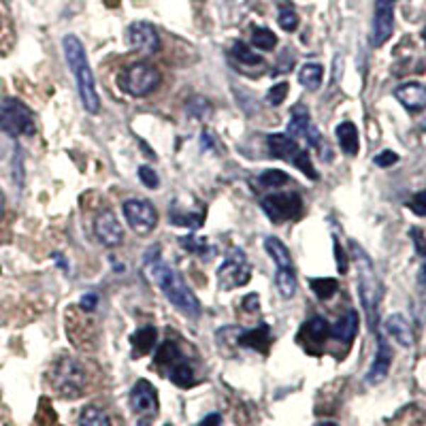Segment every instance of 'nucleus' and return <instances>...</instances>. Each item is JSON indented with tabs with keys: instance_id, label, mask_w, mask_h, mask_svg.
Listing matches in <instances>:
<instances>
[{
	"instance_id": "31",
	"label": "nucleus",
	"mask_w": 426,
	"mask_h": 426,
	"mask_svg": "<svg viewBox=\"0 0 426 426\" xmlns=\"http://www.w3.org/2000/svg\"><path fill=\"white\" fill-rule=\"evenodd\" d=\"M311 284V290H313V294L318 296V298H322V301H328L335 292H337V281L335 279H330V277H322V279H311L309 281Z\"/></svg>"
},
{
	"instance_id": "14",
	"label": "nucleus",
	"mask_w": 426,
	"mask_h": 426,
	"mask_svg": "<svg viewBox=\"0 0 426 426\" xmlns=\"http://www.w3.org/2000/svg\"><path fill=\"white\" fill-rule=\"evenodd\" d=\"M126 41L135 52L141 54H156L160 50V37L154 26L145 22H135L126 30Z\"/></svg>"
},
{
	"instance_id": "9",
	"label": "nucleus",
	"mask_w": 426,
	"mask_h": 426,
	"mask_svg": "<svg viewBox=\"0 0 426 426\" xmlns=\"http://www.w3.org/2000/svg\"><path fill=\"white\" fill-rule=\"evenodd\" d=\"M52 383L58 390V394L67 398L79 396L86 386V371L75 358L62 356L52 369Z\"/></svg>"
},
{
	"instance_id": "10",
	"label": "nucleus",
	"mask_w": 426,
	"mask_h": 426,
	"mask_svg": "<svg viewBox=\"0 0 426 426\" xmlns=\"http://www.w3.org/2000/svg\"><path fill=\"white\" fill-rule=\"evenodd\" d=\"M250 277H252V269H250V262H247L243 250H239V247L230 250V254L218 269V281H220L222 290L241 288L250 281Z\"/></svg>"
},
{
	"instance_id": "4",
	"label": "nucleus",
	"mask_w": 426,
	"mask_h": 426,
	"mask_svg": "<svg viewBox=\"0 0 426 426\" xmlns=\"http://www.w3.org/2000/svg\"><path fill=\"white\" fill-rule=\"evenodd\" d=\"M156 366L162 375H167L179 388H192L196 377L190 362L184 358L179 345L175 341H164L156 352Z\"/></svg>"
},
{
	"instance_id": "18",
	"label": "nucleus",
	"mask_w": 426,
	"mask_h": 426,
	"mask_svg": "<svg viewBox=\"0 0 426 426\" xmlns=\"http://www.w3.org/2000/svg\"><path fill=\"white\" fill-rule=\"evenodd\" d=\"M130 407L137 413H156L158 411V392L147 379H139L130 390Z\"/></svg>"
},
{
	"instance_id": "12",
	"label": "nucleus",
	"mask_w": 426,
	"mask_h": 426,
	"mask_svg": "<svg viewBox=\"0 0 426 426\" xmlns=\"http://www.w3.org/2000/svg\"><path fill=\"white\" fill-rule=\"evenodd\" d=\"M122 209H124L128 226L137 235H150L156 228V224H158V211H156V207L150 201L128 198Z\"/></svg>"
},
{
	"instance_id": "25",
	"label": "nucleus",
	"mask_w": 426,
	"mask_h": 426,
	"mask_svg": "<svg viewBox=\"0 0 426 426\" xmlns=\"http://www.w3.org/2000/svg\"><path fill=\"white\" fill-rule=\"evenodd\" d=\"M156 341H158V330H156L154 326H143V328H139V330L130 337V345H133L135 358H141V356H145L147 352H152L154 345H156Z\"/></svg>"
},
{
	"instance_id": "37",
	"label": "nucleus",
	"mask_w": 426,
	"mask_h": 426,
	"mask_svg": "<svg viewBox=\"0 0 426 426\" xmlns=\"http://www.w3.org/2000/svg\"><path fill=\"white\" fill-rule=\"evenodd\" d=\"M139 179H141V181H143V186H145V188H150V190H156V188L160 186L158 173H156L152 167H141V169H139Z\"/></svg>"
},
{
	"instance_id": "38",
	"label": "nucleus",
	"mask_w": 426,
	"mask_h": 426,
	"mask_svg": "<svg viewBox=\"0 0 426 426\" xmlns=\"http://www.w3.org/2000/svg\"><path fill=\"white\" fill-rule=\"evenodd\" d=\"M409 209L420 215V218H426V190L417 192L411 201H409Z\"/></svg>"
},
{
	"instance_id": "35",
	"label": "nucleus",
	"mask_w": 426,
	"mask_h": 426,
	"mask_svg": "<svg viewBox=\"0 0 426 426\" xmlns=\"http://www.w3.org/2000/svg\"><path fill=\"white\" fill-rule=\"evenodd\" d=\"M288 90H290L288 82H279V84H275V86L269 90V94H267V101H269V105H273V107L281 105V103H284V99H286V94H288Z\"/></svg>"
},
{
	"instance_id": "34",
	"label": "nucleus",
	"mask_w": 426,
	"mask_h": 426,
	"mask_svg": "<svg viewBox=\"0 0 426 426\" xmlns=\"http://www.w3.org/2000/svg\"><path fill=\"white\" fill-rule=\"evenodd\" d=\"M209 111H211V105H209V101H205L203 96H194V99L188 103V113H190L192 118L203 120V118H207Z\"/></svg>"
},
{
	"instance_id": "13",
	"label": "nucleus",
	"mask_w": 426,
	"mask_h": 426,
	"mask_svg": "<svg viewBox=\"0 0 426 426\" xmlns=\"http://www.w3.org/2000/svg\"><path fill=\"white\" fill-rule=\"evenodd\" d=\"M394 30V13L390 0H377L373 13V28H371V43L373 47H381Z\"/></svg>"
},
{
	"instance_id": "32",
	"label": "nucleus",
	"mask_w": 426,
	"mask_h": 426,
	"mask_svg": "<svg viewBox=\"0 0 426 426\" xmlns=\"http://www.w3.org/2000/svg\"><path fill=\"white\" fill-rule=\"evenodd\" d=\"M179 243L190 252V254H196V256H203V258H207L211 252V247L207 245V241L205 239H198L196 235H188V237H184V239H179Z\"/></svg>"
},
{
	"instance_id": "47",
	"label": "nucleus",
	"mask_w": 426,
	"mask_h": 426,
	"mask_svg": "<svg viewBox=\"0 0 426 426\" xmlns=\"http://www.w3.org/2000/svg\"><path fill=\"white\" fill-rule=\"evenodd\" d=\"M424 39H426V28H424Z\"/></svg>"
},
{
	"instance_id": "19",
	"label": "nucleus",
	"mask_w": 426,
	"mask_h": 426,
	"mask_svg": "<svg viewBox=\"0 0 426 426\" xmlns=\"http://www.w3.org/2000/svg\"><path fill=\"white\" fill-rule=\"evenodd\" d=\"M390 364H392V349H390L386 337L379 335L377 337V354H375V360L371 364L369 373H366V383L375 386V383L383 381L386 375H388V371H390Z\"/></svg>"
},
{
	"instance_id": "5",
	"label": "nucleus",
	"mask_w": 426,
	"mask_h": 426,
	"mask_svg": "<svg viewBox=\"0 0 426 426\" xmlns=\"http://www.w3.org/2000/svg\"><path fill=\"white\" fill-rule=\"evenodd\" d=\"M120 88L124 94L135 96V99H143L152 92H156L162 84V75L156 67L147 65V62H137L133 67H128L126 71L120 73L118 79Z\"/></svg>"
},
{
	"instance_id": "1",
	"label": "nucleus",
	"mask_w": 426,
	"mask_h": 426,
	"mask_svg": "<svg viewBox=\"0 0 426 426\" xmlns=\"http://www.w3.org/2000/svg\"><path fill=\"white\" fill-rule=\"evenodd\" d=\"M145 273L150 279L160 288V292L171 301L175 309L186 313L190 320H196L201 315V303L194 296V292L186 286V281L160 258V247L154 245L145 254Z\"/></svg>"
},
{
	"instance_id": "30",
	"label": "nucleus",
	"mask_w": 426,
	"mask_h": 426,
	"mask_svg": "<svg viewBox=\"0 0 426 426\" xmlns=\"http://www.w3.org/2000/svg\"><path fill=\"white\" fill-rule=\"evenodd\" d=\"M252 45L258 47V50H262V52H271V50H275V45H277V37H275L273 30L256 26V28L252 30Z\"/></svg>"
},
{
	"instance_id": "46",
	"label": "nucleus",
	"mask_w": 426,
	"mask_h": 426,
	"mask_svg": "<svg viewBox=\"0 0 426 426\" xmlns=\"http://www.w3.org/2000/svg\"><path fill=\"white\" fill-rule=\"evenodd\" d=\"M320 426H337V424H335V422H322Z\"/></svg>"
},
{
	"instance_id": "29",
	"label": "nucleus",
	"mask_w": 426,
	"mask_h": 426,
	"mask_svg": "<svg viewBox=\"0 0 426 426\" xmlns=\"http://www.w3.org/2000/svg\"><path fill=\"white\" fill-rule=\"evenodd\" d=\"M79 426H111V420L107 417V413L103 409L88 405L79 413Z\"/></svg>"
},
{
	"instance_id": "21",
	"label": "nucleus",
	"mask_w": 426,
	"mask_h": 426,
	"mask_svg": "<svg viewBox=\"0 0 426 426\" xmlns=\"http://www.w3.org/2000/svg\"><path fill=\"white\" fill-rule=\"evenodd\" d=\"M169 215H171V222H173L175 226H184V228H192V230H196V228L203 226V222H205V211H203V207H196V205H194L192 209H186V207H181L179 201H173Z\"/></svg>"
},
{
	"instance_id": "42",
	"label": "nucleus",
	"mask_w": 426,
	"mask_h": 426,
	"mask_svg": "<svg viewBox=\"0 0 426 426\" xmlns=\"http://www.w3.org/2000/svg\"><path fill=\"white\" fill-rule=\"evenodd\" d=\"M220 424H222V415L220 413H209V415H205L201 420L198 426H220Z\"/></svg>"
},
{
	"instance_id": "23",
	"label": "nucleus",
	"mask_w": 426,
	"mask_h": 426,
	"mask_svg": "<svg viewBox=\"0 0 426 426\" xmlns=\"http://www.w3.org/2000/svg\"><path fill=\"white\" fill-rule=\"evenodd\" d=\"M356 332H358V313H356L354 309L345 311V313L339 318V322H337L335 326H330V335H332L337 341L345 343V345H349V343L354 341Z\"/></svg>"
},
{
	"instance_id": "44",
	"label": "nucleus",
	"mask_w": 426,
	"mask_h": 426,
	"mask_svg": "<svg viewBox=\"0 0 426 426\" xmlns=\"http://www.w3.org/2000/svg\"><path fill=\"white\" fill-rule=\"evenodd\" d=\"M3 213H5V198H3V192H0V220H3Z\"/></svg>"
},
{
	"instance_id": "33",
	"label": "nucleus",
	"mask_w": 426,
	"mask_h": 426,
	"mask_svg": "<svg viewBox=\"0 0 426 426\" xmlns=\"http://www.w3.org/2000/svg\"><path fill=\"white\" fill-rule=\"evenodd\" d=\"M290 177L284 173V171H277V169H271V171H264L260 175V184L267 186V188H281L284 184H288Z\"/></svg>"
},
{
	"instance_id": "28",
	"label": "nucleus",
	"mask_w": 426,
	"mask_h": 426,
	"mask_svg": "<svg viewBox=\"0 0 426 426\" xmlns=\"http://www.w3.org/2000/svg\"><path fill=\"white\" fill-rule=\"evenodd\" d=\"M230 56L237 60V62H241V65H250V67H258V65H262V58L250 47V45H245L243 41H235L232 43V47H230Z\"/></svg>"
},
{
	"instance_id": "48",
	"label": "nucleus",
	"mask_w": 426,
	"mask_h": 426,
	"mask_svg": "<svg viewBox=\"0 0 426 426\" xmlns=\"http://www.w3.org/2000/svg\"><path fill=\"white\" fill-rule=\"evenodd\" d=\"M164 426H173V424H164Z\"/></svg>"
},
{
	"instance_id": "7",
	"label": "nucleus",
	"mask_w": 426,
	"mask_h": 426,
	"mask_svg": "<svg viewBox=\"0 0 426 426\" xmlns=\"http://www.w3.org/2000/svg\"><path fill=\"white\" fill-rule=\"evenodd\" d=\"M264 250L273 258V262L277 264V273H275L277 292L284 298H292L294 292H296V275H294V267H292V258H290L288 247L277 237H267Z\"/></svg>"
},
{
	"instance_id": "27",
	"label": "nucleus",
	"mask_w": 426,
	"mask_h": 426,
	"mask_svg": "<svg viewBox=\"0 0 426 426\" xmlns=\"http://www.w3.org/2000/svg\"><path fill=\"white\" fill-rule=\"evenodd\" d=\"M322 79H324V69L318 62H307L298 71V82L305 90H311V92L318 90L322 86Z\"/></svg>"
},
{
	"instance_id": "26",
	"label": "nucleus",
	"mask_w": 426,
	"mask_h": 426,
	"mask_svg": "<svg viewBox=\"0 0 426 426\" xmlns=\"http://www.w3.org/2000/svg\"><path fill=\"white\" fill-rule=\"evenodd\" d=\"M337 141H339V147L343 150V154H347V156L358 154L360 139H358V130L352 122H343L337 126Z\"/></svg>"
},
{
	"instance_id": "16",
	"label": "nucleus",
	"mask_w": 426,
	"mask_h": 426,
	"mask_svg": "<svg viewBox=\"0 0 426 426\" xmlns=\"http://www.w3.org/2000/svg\"><path fill=\"white\" fill-rule=\"evenodd\" d=\"M94 232H96L99 241L107 247H116L124 241V228L113 211H103L101 215H96Z\"/></svg>"
},
{
	"instance_id": "2",
	"label": "nucleus",
	"mask_w": 426,
	"mask_h": 426,
	"mask_svg": "<svg viewBox=\"0 0 426 426\" xmlns=\"http://www.w3.org/2000/svg\"><path fill=\"white\" fill-rule=\"evenodd\" d=\"M62 47H65V56H67V62L75 75V84H77V92H79V99H82V105L88 113L96 116L101 111V99H99V92H96V82H94V73L90 69V62H88V56H86V50H84V43L75 37V35H69L65 37L62 41Z\"/></svg>"
},
{
	"instance_id": "15",
	"label": "nucleus",
	"mask_w": 426,
	"mask_h": 426,
	"mask_svg": "<svg viewBox=\"0 0 426 426\" xmlns=\"http://www.w3.org/2000/svg\"><path fill=\"white\" fill-rule=\"evenodd\" d=\"M288 135L292 137V139H303V141H307L311 147H320V143H322V137H320V133H318V128L311 124V120H309V113H307V107H294V111H292V120H290V124H288Z\"/></svg>"
},
{
	"instance_id": "8",
	"label": "nucleus",
	"mask_w": 426,
	"mask_h": 426,
	"mask_svg": "<svg viewBox=\"0 0 426 426\" xmlns=\"http://www.w3.org/2000/svg\"><path fill=\"white\" fill-rule=\"evenodd\" d=\"M0 130L11 137H33L37 122L33 111L18 99H7L0 105Z\"/></svg>"
},
{
	"instance_id": "41",
	"label": "nucleus",
	"mask_w": 426,
	"mask_h": 426,
	"mask_svg": "<svg viewBox=\"0 0 426 426\" xmlns=\"http://www.w3.org/2000/svg\"><path fill=\"white\" fill-rule=\"evenodd\" d=\"M79 307L86 309V311H94L99 307V296L96 294H86L82 301H79Z\"/></svg>"
},
{
	"instance_id": "20",
	"label": "nucleus",
	"mask_w": 426,
	"mask_h": 426,
	"mask_svg": "<svg viewBox=\"0 0 426 426\" xmlns=\"http://www.w3.org/2000/svg\"><path fill=\"white\" fill-rule=\"evenodd\" d=\"M394 96L411 113L426 109V86L422 84H403L394 90Z\"/></svg>"
},
{
	"instance_id": "24",
	"label": "nucleus",
	"mask_w": 426,
	"mask_h": 426,
	"mask_svg": "<svg viewBox=\"0 0 426 426\" xmlns=\"http://www.w3.org/2000/svg\"><path fill=\"white\" fill-rule=\"evenodd\" d=\"M239 343L243 347H250V349H256L260 354H267L269 345H271V328H269V324H260L258 328H254L250 332H243L239 337Z\"/></svg>"
},
{
	"instance_id": "45",
	"label": "nucleus",
	"mask_w": 426,
	"mask_h": 426,
	"mask_svg": "<svg viewBox=\"0 0 426 426\" xmlns=\"http://www.w3.org/2000/svg\"><path fill=\"white\" fill-rule=\"evenodd\" d=\"M137 426H152V422H150V420H147V417H141V420H139V424H137Z\"/></svg>"
},
{
	"instance_id": "36",
	"label": "nucleus",
	"mask_w": 426,
	"mask_h": 426,
	"mask_svg": "<svg viewBox=\"0 0 426 426\" xmlns=\"http://www.w3.org/2000/svg\"><path fill=\"white\" fill-rule=\"evenodd\" d=\"M279 26L286 33H294L296 26H298V16L292 9H281V13H279Z\"/></svg>"
},
{
	"instance_id": "40",
	"label": "nucleus",
	"mask_w": 426,
	"mask_h": 426,
	"mask_svg": "<svg viewBox=\"0 0 426 426\" xmlns=\"http://www.w3.org/2000/svg\"><path fill=\"white\" fill-rule=\"evenodd\" d=\"M332 243H335V256H337L339 273H345V271H347V260H345V256H343V250H341V245H339L337 239H332Z\"/></svg>"
},
{
	"instance_id": "6",
	"label": "nucleus",
	"mask_w": 426,
	"mask_h": 426,
	"mask_svg": "<svg viewBox=\"0 0 426 426\" xmlns=\"http://www.w3.org/2000/svg\"><path fill=\"white\" fill-rule=\"evenodd\" d=\"M267 145H269V152L271 156L279 158V160H286L290 164H294L301 173H305L309 179H318V171L313 169V162L309 158V152L303 150L296 139H292L288 133L284 135H269L267 137Z\"/></svg>"
},
{
	"instance_id": "43",
	"label": "nucleus",
	"mask_w": 426,
	"mask_h": 426,
	"mask_svg": "<svg viewBox=\"0 0 426 426\" xmlns=\"http://www.w3.org/2000/svg\"><path fill=\"white\" fill-rule=\"evenodd\" d=\"M243 301H245V303H243L245 311H256V309H258V294H252V296H245Z\"/></svg>"
},
{
	"instance_id": "22",
	"label": "nucleus",
	"mask_w": 426,
	"mask_h": 426,
	"mask_svg": "<svg viewBox=\"0 0 426 426\" xmlns=\"http://www.w3.org/2000/svg\"><path fill=\"white\" fill-rule=\"evenodd\" d=\"M383 328H386V332H388V335H390L398 345H403V347H411V343H413V332H411L409 322H407L403 315L394 313V315L386 318Z\"/></svg>"
},
{
	"instance_id": "17",
	"label": "nucleus",
	"mask_w": 426,
	"mask_h": 426,
	"mask_svg": "<svg viewBox=\"0 0 426 426\" xmlns=\"http://www.w3.org/2000/svg\"><path fill=\"white\" fill-rule=\"evenodd\" d=\"M330 337V326L322 315H315L307 320L298 330V343H303L309 352H315L322 347V343Z\"/></svg>"
},
{
	"instance_id": "3",
	"label": "nucleus",
	"mask_w": 426,
	"mask_h": 426,
	"mask_svg": "<svg viewBox=\"0 0 426 426\" xmlns=\"http://www.w3.org/2000/svg\"><path fill=\"white\" fill-rule=\"evenodd\" d=\"M352 247H354V258H356V267H358L360 298H362L364 311L369 315V324H371V328H375V324H377V307H379V301H381V284H379V279L375 275V269H373V262L369 260V256L356 243H352Z\"/></svg>"
},
{
	"instance_id": "39",
	"label": "nucleus",
	"mask_w": 426,
	"mask_h": 426,
	"mask_svg": "<svg viewBox=\"0 0 426 426\" xmlns=\"http://www.w3.org/2000/svg\"><path fill=\"white\" fill-rule=\"evenodd\" d=\"M396 162H398V156H396L394 152H390V150H386V152H381V154L375 156V164L381 167V169L392 167V164H396Z\"/></svg>"
},
{
	"instance_id": "11",
	"label": "nucleus",
	"mask_w": 426,
	"mask_h": 426,
	"mask_svg": "<svg viewBox=\"0 0 426 426\" xmlns=\"http://www.w3.org/2000/svg\"><path fill=\"white\" fill-rule=\"evenodd\" d=\"M260 207L264 209L269 220L275 222V224L298 220V215L303 213V201L294 192H290V194H269V196H264L260 201Z\"/></svg>"
}]
</instances>
